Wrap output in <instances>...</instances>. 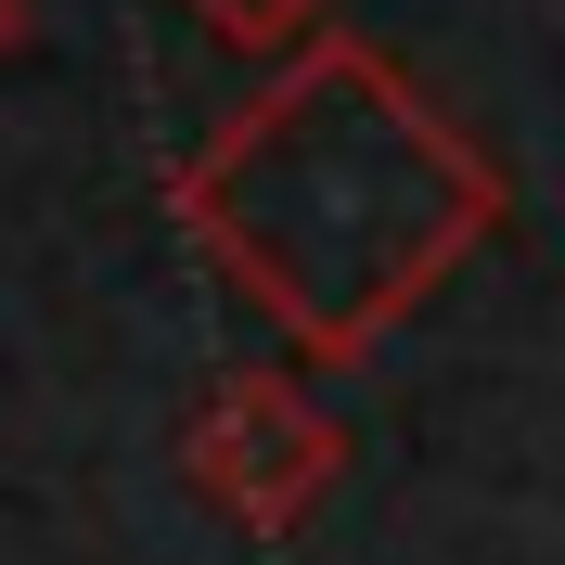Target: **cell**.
I'll list each match as a JSON object with an SVG mask.
<instances>
[{
  "instance_id": "6da1fadb",
  "label": "cell",
  "mask_w": 565,
  "mask_h": 565,
  "mask_svg": "<svg viewBox=\"0 0 565 565\" xmlns=\"http://www.w3.org/2000/svg\"><path fill=\"white\" fill-rule=\"evenodd\" d=\"M180 232L309 373H360L501 232V168L373 39H309L168 180Z\"/></svg>"
},
{
  "instance_id": "7a4b0ae2",
  "label": "cell",
  "mask_w": 565,
  "mask_h": 565,
  "mask_svg": "<svg viewBox=\"0 0 565 565\" xmlns=\"http://www.w3.org/2000/svg\"><path fill=\"white\" fill-rule=\"evenodd\" d=\"M180 476L206 501L218 527L245 540H296L321 514V489L348 476V412L321 398L309 360H245V373H218L180 424Z\"/></svg>"
},
{
  "instance_id": "3957f363",
  "label": "cell",
  "mask_w": 565,
  "mask_h": 565,
  "mask_svg": "<svg viewBox=\"0 0 565 565\" xmlns=\"http://www.w3.org/2000/svg\"><path fill=\"white\" fill-rule=\"evenodd\" d=\"M218 52H257V65H296L309 39H334V0H180Z\"/></svg>"
},
{
  "instance_id": "277c9868",
  "label": "cell",
  "mask_w": 565,
  "mask_h": 565,
  "mask_svg": "<svg viewBox=\"0 0 565 565\" xmlns=\"http://www.w3.org/2000/svg\"><path fill=\"white\" fill-rule=\"evenodd\" d=\"M13 39H26V0H0V65H13Z\"/></svg>"
}]
</instances>
